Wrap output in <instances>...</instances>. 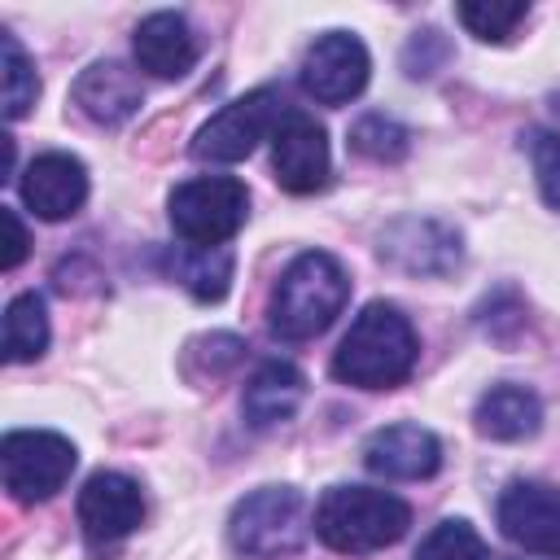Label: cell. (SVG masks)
Here are the masks:
<instances>
[{
	"label": "cell",
	"mask_w": 560,
	"mask_h": 560,
	"mask_svg": "<svg viewBox=\"0 0 560 560\" xmlns=\"http://www.w3.org/2000/svg\"><path fill=\"white\" fill-rule=\"evenodd\" d=\"M420 337L394 302H368L332 354V376L354 389H394L411 376Z\"/></svg>",
	"instance_id": "1"
},
{
	"label": "cell",
	"mask_w": 560,
	"mask_h": 560,
	"mask_svg": "<svg viewBox=\"0 0 560 560\" xmlns=\"http://www.w3.org/2000/svg\"><path fill=\"white\" fill-rule=\"evenodd\" d=\"M346 302H350L346 267L328 249H306L280 271L267 302V324L284 341H306L319 337L341 315Z\"/></svg>",
	"instance_id": "2"
},
{
	"label": "cell",
	"mask_w": 560,
	"mask_h": 560,
	"mask_svg": "<svg viewBox=\"0 0 560 560\" xmlns=\"http://www.w3.org/2000/svg\"><path fill=\"white\" fill-rule=\"evenodd\" d=\"M411 525V508L376 486H332L311 512V529L324 547L341 556H368L394 547Z\"/></svg>",
	"instance_id": "3"
},
{
	"label": "cell",
	"mask_w": 560,
	"mask_h": 560,
	"mask_svg": "<svg viewBox=\"0 0 560 560\" xmlns=\"http://www.w3.org/2000/svg\"><path fill=\"white\" fill-rule=\"evenodd\" d=\"M228 538L249 560L298 556L311 538V508L293 486H262L232 508Z\"/></svg>",
	"instance_id": "4"
},
{
	"label": "cell",
	"mask_w": 560,
	"mask_h": 560,
	"mask_svg": "<svg viewBox=\"0 0 560 560\" xmlns=\"http://www.w3.org/2000/svg\"><path fill=\"white\" fill-rule=\"evenodd\" d=\"M166 214L184 245H228L245 228L249 188L236 175H197L175 184Z\"/></svg>",
	"instance_id": "5"
},
{
	"label": "cell",
	"mask_w": 560,
	"mask_h": 560,
	"mask_svg": "<svg viewBox=\"0 0 560 560\" xmlns=\"http://www.w3.org/2000/svg\"><path fill=\"white\" fill-rule=\"evenodd\" d=\"M79 464V451L70 438L52 429H13L0 442V472L4 490L18 503H44L52 499Z\"/></svg>",
	"instance_id": "6"
},
{
	"label": "cell",
	"mask_w": 560,
	"mask_h": 560,
	"mask_svg": "<svg viewBox=\"0 0 560 560\" xmlns=\"http://www.w3.org/2000/svg\"><path fill=\"white\" fill-rule=\"evenodd\" d=\"M289 114L284 96L276 88H254L241 101L223 105L210 122L197 127L192 136V158L197 162H241L258 149V140H271L280 118Z\"/></svg>",
	"instance_id": "7"
},
{
	"label": "cell",
	"mask_w": 560,
	"mask_h": 560,
	"mask_svg": "<svg viewBox=\"0 0 560 560\" xmlns=\"http://www.w3.org/2000/svg\"><path fill=\"white\" fill-rule=\"evenodd\" d=\"M372 57L359 35L350 31H328L319 35L306 57H302V92L315 96L319 105H346L368 88Z\"/></svg>",
	"instance_id": "8"
},
{
	"label": "cell",
	"mask_w": 560,
	"mask_h": 560,
	"mask_svg": "<svg viewBox=\"0 0 560 560\" xmlns=\"http://www.w3.org/2000/svg\"><path fill=\"white\" fill-rule=\"evenodd\" d=\"M499 529L516 547L560 560V490L547 481H512L499 494Z\"/></svg>",
	"instance_id": "9"
},
{
	"label": "cell",
	"mask_w": 560,
	"mask_h": 560,
	"mask_svg": "<svg viewBox=\"0 0 560 560\" xmlns=\"http://www.w3.org/2000/svg\"><path fill=\"white\" fill-rule=\"evenodd\" d=\"M328 136L324 127L302 114V109H289L271 136V171H276V184L284 192H315L328 184Z\"/></svg>",
	"instance_id": "10"
},
{
	"label": "cell",
	"mask_w": 560,
	"mask_h": 560,
	"mask_svg": "<svg viewBox=\"0 0 560 560\" xmlns=\"http://www.w3.org/2000/svg\"><path fill=\"white\" fill-rule=\"evenodd\" d=\"M79 525H83V538L92 547H109L118 538H127L140 521H144V494L131 477L122 472H92L79 490Z\"/></svg>",
	"instance_id": "11"
},
{
	"label": "cell",
	"mask_w": 560,
	"mask_h": 560,
	"mask_svg": "<svg viewBox=\"0 0 560 560\" xmlns=\"http://www.w3.org/2000/svg\"><path fill=\"white\" fill-rule=\"evenodd\" d=\"M18 188H22V201L35 210V219L61 223L79 214V206L88 201V166L74 153H39L26 162Z\"/></svg>",
	"instance_id": "12"
},
{
	"label": "cell",
	"mask_w": 560,
	"mask_h": 560,
	"mask_svg": "<svg viewBox=\"0 0 560 560\" xmlns=\"http://www.w3.org/2000/svg\"><path fill=\"white\" fill-rule=\"evenodd\" d=\"M363 464L385 481H424L442 468V442L424 424H385L363 442Z\"/></svg>",
	"instance_id": "13"
},
{
	"label": "cell",
	"mask_w": 560,
	"mask_h": 560,
	"mask_svg": "<svg viewBox=\"0 0 560 560\" xmlns=\"http://www.w3.org/2000/svg\"><path fill=\"white\" fill-rule=\"evenodd\" d=\"M131 48H136L140 70H149L158 79H184L197 66V35H192L188 18L171 13V9L140 18V26L131 35Z\"/></svg>",
	"instance_id": "14"
},
{
	"label": "cell",
	"mask_w": 560,
	"mask_h": 560,
	"mask_svg": "<svg viewBox=\"0 0 560 560\" xmlns=\"http://www.w3.org/2000/svg\"><path fill=\"white\" fill-rule=\"evenodd\" d=\"M140 101H144V88L136 79V70H127L122 61H92L74 79V105L101 127L127 122L140 109Z\"/></svg>",
	"instance_id": "15"
},
{
	"label": "cell",
	"mask_w": 560,
	"mask_h": 560,
	"mask_svg": "<svg viewBox=\"0 0 560 560\" xmlns=\"http://www.w3.org/2000/svg\"><path fill=\"white\" fill-rule=\"evenodd\" d=\"M302 398H306V376L293 363L271 359V363H262L245 381L241 411H245V424L249 429H276L284 420H293V411L302 407Z\"/></svg>",
	"instance_id": "16"
},
{
	"label": "cell",
	"mask_w": 560,
	"mask_h": 560,
	"mask_svg": "<svg viewBox=\"0 0 560 560\" xmlns=\"http://www.w3.org/2000/svg\"><path fill=\"white\" fill-rule=\"evenodd\" d=\"M472 420H477V433H486L494 442H521V438H534L538 433L542 402L525 385H490L477 398Z\"/></svg>",
	"instance_id": "17"
},
{
	"label": "cell",
	"mask_w": 560,
	"mask_h": 560,
	"mask_svg": "<svg viewBox=\"0 0 560 560\" xmlns=\"http://www.w3.org/2000/svg\"><path fill=\"white\" fill-rule=\"evenodd\" d=\"M166 271L197 302H219L232 289V249L228 245H175L166 254Z\"/></svg>",
	"instance_id": "18"
},
{
	"label": "cell",
	"mask_w": 560,
	"mask_h": 560,
	"mask_svg": "<svg viewBox=\"0 0 560 560\" xmlns=\"http://www.w3.org/2000/svg\"><path fill=\"white\" fill-rule=\"evenodd\" d=\"M48 350V306L39 293H18L4 306V359L31 363Z\"/></svg>",
	"instance_id": "19"
},
{
	"label": "cell",
	"mask_w": 560,
	"mask_h": 560,
	"mask_svg": "<svg viewBox=\"0 0 560 560\" xmlns=\"http://www.w3.org/2000/svg\"><path fill=\"white\" fill-rule=\"evenodd\" d=\"M411 560H490V551L468 521H438L420 538Z\"/></svg>",
	"instance_id": "20"
},
{
	"label": "cell",
	"mask_w": 560,
	"mask_h": 560,
	"mask_svg": "<svg viewBox=\"0 0 560 560\" xmlns=\"http://www.w3.org/2000/svg\"><path fill=\"white\" fill-rule=\"evenodd\" d=\"M0 44H4V114L18 122L22 114H31L35 96H39V74H35L26 48L18 44V35L4 31Z\"/></svg>",
	"instance_id": "21"
},
{
	"label": "cell",
	"mask_w": 560,
	"mask_h": 560,
	"mask_svg": "<svg viewBox=\"0 0 560 560\" xmlns=\"http://www.w3.org/2000/svg\"><path fill=\"white\" fill-rule=\"evenodd\" d=\"M407 140H411L407 127L398 118H389V114H363L350 127V144L372 162H398L407 153Z\"/></svg>",
	"instance_id": "22"
},
{
	"label": "cell",
	"mask_w": 560,
	"mask_h": 560,
	"mask_svg": "<svg viewBox=\"0 0 560 560\" xmlns=\"http://www.w3.org/2000/svg\"><path fill=\"white\" fill-rule=\"evenodd\" d=\"M525 18H529V4H521V0L516 4H503V0H468V4H459V22L486 44H503Z\"/></svg>",
	"instance_id": "23"
},
{
	"label": "cell",
	"mask_w": 560,
	"mask_h": 560,
	"mask_svg": "<svg viewBox=\"0 0 560 560\" xmlns=\"http://www.w3.org/2000/svg\"><path fill=\"white\" fill-rule=\"evenodd\" d=\"M529 162H534L542 201L551 210H560V136L556 131H529Z\"/></svg>",
	"instance_id": "24"
},
{
	"label": "cell",
	"mask_w": 560,
	"mask_h": 560,
	"mask_svg": "<svg viewBox=\"0 0 560 560\" xmlns=\"http://www.w3.org/2000/svg\"><path fill=\"white\" fill-rule=\"evenodd\" d=\"M0 223L9 232V241H4V271H13L26 258V228H22V219H18L13 206H0Z\"/></svg>",
	"instance_id": "25"
}]
</instances>
